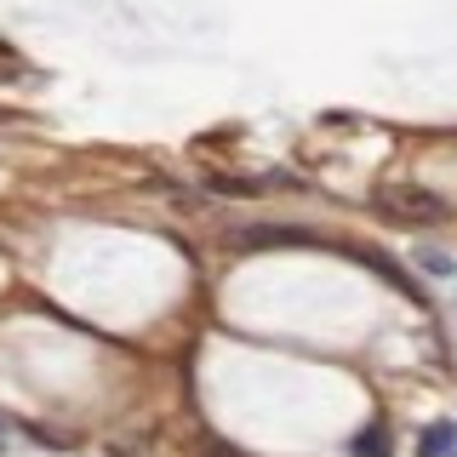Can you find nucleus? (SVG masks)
<instances>
[{"mask_svg": "<svg viewBox=\"0 0 457 457\" xmlns=\"http://www.w3.org/2000/svg\"><path fill=\"white\" fill-rule=\"evenodd\" d=\"M378 212L383 218H400V223H440L446 218V200L428 195L423 183H378Z\"/></svg>", "mask_w": 457, "mask_h": 457, "instance_id": "1", "label": "nucleus"}, {"mask_svg": "<svg viewBox=\"0 0 457 457\" xmlns=\"http://www.w3.org/2000/svg\"><path fill=\"white\" fill-rule=\"evenodd\" d=\"M240 252H257V246H314L309 228H240L235 235Z\"/></svg>", "mask_w": 457, "mask_h": 457, "instance_id": "2", "label": "nucleus"}, {"mask_svg": "<svg viewBox=\"0 0 457 457\" xmlns=\"http://www.w3.org/2000/svg\"><path fill=\"white\" fill-rule=\"evenodd\" d=\"M418 457H457V423H428L418 440Z\"/></svg>", "mask_w": 457, "mask_h": 457, "instance_id": "3", "label": "nucleus"}, {"mask_svg": "<svg viewBox=\"0 0 457 457\" xmlns=\"http://www.w3.org/2000/svg\"><path fill=\"white\" fill-rule=\"evenodd\" d=\"M354 457H389V428L383 423H371L354 435Z\"/></svg>", "mask_w": 457, "mask_h": 457, "instance_id": "4", "label": "nucleus"}, {"mask_svg": "<svg viewBox=\"0 0 457 457\" xmlns=\"http://www.w3.org/2000/svg\"><path fill=\"white\" fill-rule=\"evenodd\" d=\"M212 457H240V452H228V446H212Z\"/></svg>", "mask_w": 457, "mask_h": 457, "instance_id": "5", "label": "nucleus"}, {"mask_svg": "<svg viewBox=\"0 0 457 457\" xmlns=\"http://www.w3.org/2000/svg\"><path fill=\"white\" fill-rule=\"evenodd\" d=\"M0 440H6V435H0Z\"/></svg>", "mask_w": 457, "mask_h": 457, "instance_id": "6", "label": "nucleus"}]
</instances>
